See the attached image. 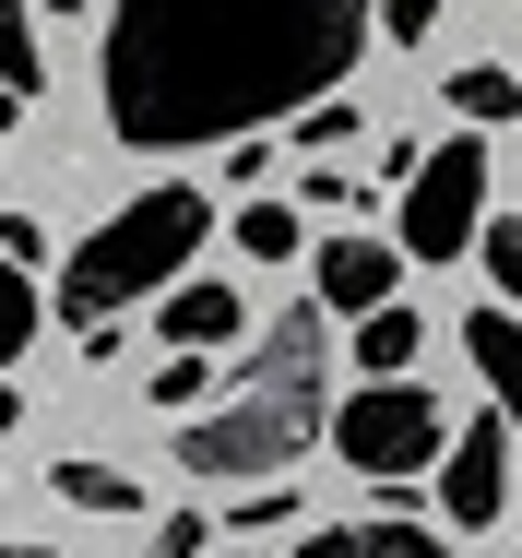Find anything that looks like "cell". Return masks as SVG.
Segmentation results:
<instances>
[{"instance_id":"cell-1","label":"cell","mask_w":522,"mask_h":558,"mask_svg":"<svg viewBox=\"0 0 522 558\" xmlns=\"http://www.w3.org/2000/svg\"><path fill=\"white\" fill-rule=\"evenodd\" d=\"M368 36H380V0H119L96 108L131 155L250 143L332 96Z\"/></svg>"},{"instance_id":"cell-2","label":"cell","mask_w":522,"mask_h":558,"mask_svg":"<svg viewBox=\"0 0 522 558\" xmlns=\"http://www.w3.org/2000/svg\"><path fill=\"white\" fill-rule=\"evenodd\" d=\"M332 428V310H286L274 333L238 356V380L191 404L179 463L203 487H262V475H298V451H320Z\"/></svg>"},{"instance_id":"cell-3","label":"cell","mask_w":522,"mask_h":558,"mask_svg":"<svg viewBox=\"0 0 522 558\" xmlns=\"http://www.w3.org/2000/svg\"><path fill=\"white\" fill-rule=\"evenodd\" d=\"M214 238V203L191 179H167V191H131L119 215L60 262V322H119L131 298H167L179 274H191V250Z\"/></svg>"},{"instance_id":"cell-4","label":"cell","mask_w":522,"mask_h":558,"mask_svg":"<svg viewBox=\"0 0 522 558\" xmlns=\"http://www.w3.org/2000/svg\"><path fill=\"white\" fill-rule=\"evenodd\" d=\"M320 440L344 451L356 475L404 487V475H427V463H439V440H451V428H439V392H416V380H356V392L332 404V428H320Z\"/></svg>"},{"instance_id":"cell-5","label":"cell","mask_w":522,"mask_h":558,"mask_svg":"<svg viewBox=\"0 0 522 558\" xmlns=\"http://www.w3.org/2000/svg\"><path fill=\"white\" fill-rule=\"evenodd\" d=\"M475 226H487V143H475V119H463L439 155L404 167L392 238H404V262H451V250H475Z\"/></svg>"},{"instance_id":"cell-6","label":"cell","mask_w":522,"mask_h":558,"mask_svg":"<svg viewBox=\"0 0 522 558\" xmlns=\"http://www.w3.org/2000/svg\"><path fill=\"white\" fill-rule=\"evenodd\" d=\"M439 499H451V535H475V523L511 511V416L451 428V451H439Z\"/></svg>"},{"instance_id":"cell-7","label":"cell","mask_w":522,"mask_h":558,"mask_svg":"<svg viewBox=\"0 0 522 558\" xmlns=\"http://www.w3.org/2000/svg\"><path fill=\"white\" fill-rule=\"evenodd\" d=\"M309 262H320V310H332V322H356V310H380V298L404 286V238L380 250V238H356V226H344V238H320Z\"/></svg>"},{"instance_id":"cell-8","label":"cell","mask_w":522,"mask_h":558,"mask_svg":"<svg viewBox=\"0 0 522 558\" xmlns=\"http://www.w3.org/2000/svg\"><path fill=\"white\" fill-rule=\"evenodd\" d=\"M463 356H475V380L499 392V416H511V440H522V322H511V298L463 322Z\"/></svg>"},{"instance_id":"cell-9","label":"cell","mask_w":522,"mask_h":558,"mask_svg":"<svg viewBox=\"0 0 522 558\" xmlns=\"http://www.w3.org/2000/svg\"><path fill=\"white\" fill-rule=\"evenodd\" d=\"M298 558H463V547L427 523H344V535H309Z\"/></svg>"},{"instance_id":"cell-10","label":"cell","mask_w":522,"mask_h":558,"mask_svg":"<svg viewBox=\"0 0 522 558\" xmlns=\"http://www.w3.org/2000/svg\"><path fill=\"white\" fill-rule=\"evenodd\" d=\"M416 344H427V322L404 310V298L356 310V368H368V380H404V368H416Z\"/></svg>"},{"instance_id":"cell-11","label":"cell","mask_w":522,"mask_h":558,"mask_svg":"<svg viewBox=\"0 0 522 558\" xmlns=\"http://www.w3.org/2000/svg\"><path fill=\"white\" fill-rule=\"evenodd\" d=\"M226 333H238V286H214V274L167 286V344H226Z\"/></svg>"},{"instance_id":"cell-12","label":"cell","mask_w":522,"mask_h":558,"mask_svg":"<svg viewBox=\"0 0 522 558\" xmlns=\"http://www.w3.org/2000/svg\"><path fill=\"white\" fill-rule=\"evenodd\" d=\"M48 499H60V511H143V487H131L119 463H72V451L48 463Z\"/></svg>"},{"instance_id":"cell-13","label":"cell","mask_w":522,"mask_h":558,"mask_svg":"<svg viewBox=\"0 0 522 558\" xmlns=\"http://www.w3.org/2000/svg\"><path fill=\"white\" fill-rule=\"evenodd\" d=\"M451 108L475 119V131H499V119H522V84L499 60H463V72H451Z\"/></svg>"},{"instance_id":"cell-14","label":"cell","mask_w":522,"mask_h":558,"mask_svg":"<svg viewBox=\"0 0 522 558\" xmlns=\"http://www.w3.org/2000/svg\"><path fill=\"white\" fill-rule=\"evenodd\" d=\"M298 203H274V191H250V203H238V250H262V262H298Z\"/></svg>"},{"instance_id":"cell-15","label":"cell","mask_w":522,"mask_h":558,"mask_svg":"<svg viewBox=\"0 0 522 558\" xmlns=\"http://www.w3.org/2000/svg\"><path fill=\"white\" fill-rule=\"evenodd\" d=\"M0 84H12V96L48 84V60H36V0H0Z\"/></svg>"},{"instance_id":"cell-16","label":"cell","mask_w":522,"mask_h":558,"mask_svg":"<svg viewBox=\"0 0 522 558\" xmlns=\"http://www.w3.org/2000/svg\"><path fill=\"white\" fill-rule=\"evenodd\" d=\"M24 344H36V274L0 250V380H12V356H24Z\"/></svg>"},{"instance_id":"cell-17","label":"cell","mask_w":522,"mask_h":558,"mask_svg":"<svg viewBox=\"0 0 522 558\" xmlns=\"http://www.w3.org/2000/svg\"><path fill=\"white\" fill-rule=\"evenodd\" d=\"M143 392H155V416H191V404H203V392H214V368H203V344H179V356H167V368H155V380H143Z\"/></svg>"},{"instance_id":"cell-18","label":"cell","mask_w":522,"mask_h":558,"mask_svg":"<svg viewBox=\"0 0 522 558\" xmlns=\"http://www.w3.org/2000/svg\"><path fill=\"white\" fill-rule=\"evenodd\" d=\"M475 250H487V286L522 310V215H487V226H475Z\"/></svg>"},{"instance_id":"cell-19","label":"cell","mask_w":522,"mask_h":558,"mask_svg":"<svg viewBox=\"0 0 522 558\" xmlns=\"http://www.w3.org/2000/svg\"><path fill=\"white\" fill-rule=\"evenodd\" d=\"M203 547H214V523H203V511H167V523L143 535V558H203Z\"/></svg>"},{"instance_id":"cell-20","label":"cell","mask_w":522,"mask_h":558,"mask_svg":"<svg viewBox=\"0 0 522 558\" xmlns=\"http://www.w3.org/2000/svg\"><path fill=\"white\" fill-rule=\"evenodd\" d=\"M298 215H356V179H344V167H309V191H298Z\"/></svg>"},{"instance_id":"cell-21","label":"cell","mask_w":522,"mask_h":558,"mask_svg":"<svg viewBox=\"0 0 522 558\" xmlns=\"http://www.w3.org/2000/svg\"><path fill=\"white\" fill-rule=\"evenodd\" d=\"M427 12H439V0H380V36H392V48H416V36H427Z\"/></svg>"},{"instance_id":"cell-22","label":"cell","mask_w":522,"mask_h":558,"mask_svg":"<svg viewBox=\"0 0 522 558\" xmlns=\"http://www.w3.org/2000/svg\"><path fill=\"white\" fill-rule=\"evenodd\" d=\"M36 12H60V24H72V12H96V0H36Z\"/></svg>"},{"instance_id":"cell-23","label":"cell","mask_w":522,"mask_h":558,"mask_svg":"<svg viewBox=\"0 0 522 558\" xmlns=\"http://www.w3.org/2000/svg\"><path fill=\"white\" fill-rule=\"evenodd\" d=\"M12 416H24V404H12V380H0V440H12Z\"/></svg>"},{"instance_id":"cell-24","label":"cell","mask_w":522,"mask_h":558,"mask_svg":"<svg viewBox=\"0 0 522 558\" xmlns=\"http://www.w3.org/2000/svg\"><path fill=\"white\" fill-rule=\"evenodd\" d=\"M12 119H24V96H12V84H0V131H12Z\"/></svg>"},{"instance_id":"cell-25","label":"cell","mask_w":522,"mask_h":558,"mask_svg":"<svg viewBox=\"0 0 522 558\" xmlns=\"http://www.w3.org/2000/svg\"><path fill=\"white\" fill-rule=\"evenodd\" d=\"M0 558H60V547H0Z\"/></svg>"}]
</instances>
